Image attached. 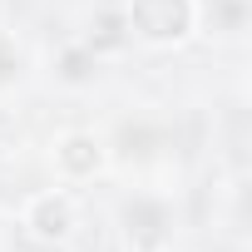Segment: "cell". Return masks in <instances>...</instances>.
I'll list each match as a JSON object with an SVG mask.
<instances>
[{
	"label": "cell",
	"instance_id": "cell-2",
	"mask_svg": "<svg viewBox=\"0 0 252 252\" xmlns=\"http://www.w3.org/2000/svg\"><path fill=\"white\" fill-rule=\"evenodd\" d=\"M20 227L35 242H50V247L64 242L74 232V203H69V193H35L25 203V213H20Z\"/></svg>",
	"mask_w": 252,
	"mask_h": 252
},
{
	"label": "cell",
	"instance_id": "cell-3",
	"mask_svg": "<svg viewBox=\"0 0 252 252\" xmlns=\"http://www.w3.org/2000/svg\"><path fill=\"white\" fill-rule=\"evenodd\" d=\"M55 168L64 178H94L104 168V144L94 134H64L55 144Z\"/></svg>",
	"mask_w": 252,
	"mask_h": 252
},
{
	"label": "cell",
	"instance_id": "cell-4",
	"mask_svg": "<svg viewBox=\"0 0 252 252\" xmlns=\"http://www.w3.org/2000/svg\"><path fill=\"white\" fill-rule=\"evenodd\" d=\"M124 35H129L124 15H104V20H99V30L89 35V45H94V50H114V45H124Z\"/></svg>",
	"mask_w": 252,
	"mask_h": 252
},
{
	"label": "cell",
	"instance_id": "cell-1",
	"mask_svg": "<svg viewBox=\"0 0 252 252\" xmlns=\"http://www.w3.org/2000/svg\"><path fill=\"white\" fill-rule=\"evenodd\" d=\"M129 35H139L144 45H183L198 25V5L193 0H129L124 10Z\"/></svg>",
	"mask_w": 252,
	"mask_h": 252
}]
</instances>
